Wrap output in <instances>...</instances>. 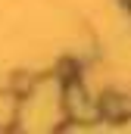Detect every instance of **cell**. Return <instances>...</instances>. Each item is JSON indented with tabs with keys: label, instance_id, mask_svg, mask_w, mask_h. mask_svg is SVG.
Listing matches in <instances>:
<instances>
[{
	"label": "cell",
	"instance_id": "7a4b0ae2",
	"mask_svg": "<svg viewBox=\"0 0 131 134\" xmlns=\"http://www.w3.org/2000/svg\"><path fill=\"white\" fill-rule=\"evenodd\" d=\"M100 115L103 119H112V122H122L131 115V100L128 97H116V94H106L100 100Z\"/></svg>",
	"mask_w": 131,
	"mask_h": 134
},
{
	"label": "cell",
	"instance_id": "6da1fadb",
	"mask_svg": "<svg viewBox=\"0 0 131 134\" xmlns=\"http://www.w3.org/2000/svg\"><path fill=\"white\" fill-rule=\"evenodd\" d=\"M66 109H69V115L75 122H94V119H100V106L88 97V91L81 87V81L75 75L66 81Z\"/></svg>",
	"mask_w": 131,
	"mask_h": 134
}]
</instances>
